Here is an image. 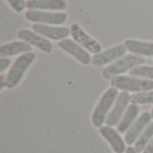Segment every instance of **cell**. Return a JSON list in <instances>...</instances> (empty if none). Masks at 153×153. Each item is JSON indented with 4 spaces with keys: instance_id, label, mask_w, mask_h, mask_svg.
I'll return each instance as SVG.
<instances>
[{
    "instance_id": "obj_14",
    "label": "cell",
    "mask_w": 153,
    "mask_h": 153,
    "mask_svg": "<svg viewBox=\"0 0 153 153\" xmlns=\"http://www.w3.org/2000/svg\"><path fill=\"white\" fill-rule=\"evenodd\" d=\"M26 7L29 10H53L61 11L67 7L65 0H28Z\"/></svg>"
},
{
    "instance_id": "obj_26",
    "label": "cell",
    "mask_w": 153,
    "mask_h": 153,
    "mask_svg": "<svg viewBox=\"0 0 153 153\" xmlns=\"http://www.w3.org/2000/svg\"><path fill=\"white\" fill-rule=\"evenodd\" d=\"M151 116H152V118L153 119V108L152 109V112H151Z\"/></svg>"
},
{
    "instance_id": "obj_20",
    "label": "cell",
    "mask_w": 153,
    "mask_h": 153,
    "mask_svg": "<svg viewBox=\"0 0 153 153\" xmlns=\"http://www.w3.org/2000/svg\"><path fill=\"white\" fill-rule=\"evenodd\" d=\"M130 75L138 78H147L153 80V66L149 65H138L130 70Z\"/></svg>"
},
{
    "instance_id": "obj_10",
    "label": "cell",
    "mask_w": 153,
    "mask_h": 153,
    "mask_svg": "<svg viewBox=\"0 0 153 153\" xmlns=\"http://www.w3.org/2000/svg\"><path fill=\"white\" fill-rule=\"evenodd\" d=\"M130 102V95L127 91L121 92L115 103V106L111 112L108 114L106 124L109 126H117L120 123L123 115H125L126 110L128 108V104Z\"/></svg>"
},
{
    "instance_id": "obj_13",
    "label": "cell",
    "mask_w": 153,
    "mask_h": 153,
    "mask_svg": "<svg viewBox=\"0 0 153 153\" xmlns=\"http://www.w3.org/2000/svg\"><path fill=\"white\" fill-rule=\"evenodd\" d=\"M100 134L109 143L113 151L116 153H124L126 152V143L120 134L111 126H105L100 128Z\"/></svg>"
},
{
    "instance_id": "obj_16",
    "label": "cell",
    "mask_w": 153,
    "mask_h": 153,
    "mask_svg": "<svg viewBox=\"0 0 153 153\" xmlns=\"http://www.w3.org/2000/svg\"><path fill=\"white\" fill-rule=\"evenodd\" d=\"M126 49L134 55L141 56H153V42H145L135 39H126L125 41Z\"/></svg>"
},
{
    "instance_id": "obj_9",
    "label": "cell",
    "mask_w": 153,
    "mask_h": 153,
    "mask_svg": "<svg viewBox=\"0 0 153 153\" xmlns=\"http://www.w3.org/2000/svg\"><path fill=\"white\" fill-rule=\"evenodd\" d=\"M18 38L22 41H25L45 53H51L53 50V44L48 39L44 38L40 34L32 31L30 30L23 29L18 31Z\"/></svg>"
},
{
    "instance_id": "obj_1",
    "label": "cell",
    "mask_w": 153,
    "mask_h": 153,
    "mask_svg": "<svg viewBox=\"0 0 153 153\" xmlns=\"http://www.w3.org/2000/svg\"><path fill=\"white\" fill-rule=\"evenodd\" d=\"M35 59L36 54L32 51L22 54L19 57H17L6 75V87L8 89H13L20 83L25 72Z\"/></svg>"
},
{
    "instance_id": "obj_11",
    "label": "cell",
    "mask_w": 153,
    "mask_h": 153,
    "mask_svg": "<svg viewBox=\"0 0 153 153\" xmlns=\"http://www.w3.org/2000/svg\"><path fill=\"white\" fill-rule=\"evenodd\" d=\"M32 29L41 36L53 40H63L71 34V30L67 27H57L42 23L33 24Z\"/></svg>"
},
{
    "instance_id": "obj_23",
    "label": "cell",
    "mask_w": 153,
    "mask_h": 153,
    "mask_svg": "<svg viewBox=\"0 0 153 153\" xmlns=\"http://www.w3.org/2000/svg\"><path fill=\"white\" fill-rule=\"evenodd\" d=\"M143 153H153V138L152 139V141L149 143V144L146 146L145 150L143 151Z\"/></svg>"
},
{
    "instance_id": "obj_22",
    "label": "cell",
    "mask_w": 153,
    "mask_h": 153,
    "mask_svg": "<svg viewBox=\"0 0 153 153\" xmlns=\"http://www.w3.org/2000/svg\"><path fill=\"white\" fill-rule=\"evenodd\" d=\"M11 59L6 57H1L0 59V72L3 73L10 65H11Z\"/></svg>"
},
{
    "instance_id": "obj_7",
    "label": "cell",
    "mask_w": 153,
    "mask_h": 153,
    "mask_svg": "<svg viewBox=\"0 0 153 153\" xmlns=\"http://www.w3.org/2000/svg\"><path fill=\"white\" fill-rule=\"evenodd\" d=\"M126 51L127 49L125 44H119L105 51H102L97 55H94L91 63L96 66L106 65L110 63L113 64L118 59L124 57L126 54Z\"/></svg>"
},
{
    "instance_id": "obj_3",
    "label": "cell",
    "mask_w": 153,
    "mask_h": 153,
    "mask_svg": "<svg viewBox=\"0 0 153 153\" xmlns=\"http://www.w3.org/2000/svg\"><path fill=\"white\" fill-rule=\"evenodd\" d=\"M111 86L124 91L143 92L153 90V80L139 79L126 75L115 76L110 81Z\"/></svg>"
},
{
    "instance_id": "obj_5",
    "label": "cell",
    "mask_w": 153,
    "mask_h": 153,
    "mask_svg": "<svg viewBox=\"0 0 153 153\" xmlns=\"http://www.w3.org/2000/svg\"><path fill=\"white\" fill-rule=\"evenodd\" d=\"M25 17L33 22L42 24H63L67 20V14L65 13L57 12H45L40 10H28L25 13Z\"/></svg>"
},
{
    "instance_id": "obj_2",
    "label": "cell",
    "mask_w": 153,
    "mask_h": 153,
    "mask_svg": "<svg viewBox=\"0 0 153 153\" xmlns=\"http://www.w3.org/2000/svg\"><path fill=\"white\" fill-rule=\"evenodd\" d=\"M118 97V90L111 87L105 91L92 114V123L96 127L100 128L106 122L108 112Z\"/></svg>"
},
{
    "instance_id": "obj_4",
    "label": "cell",
    "mask_w": 153,
    "mask_h": 153,
    "mask_svg": "<svg viewBox=\"0 0 153 153\" xmlns=\"http://www.w3.org/2000/svg\"><path fill=\"white\" fill-rule=\"evenodd\" d=\"M145 59L138 55L130 54L118 59L113 64L109 65L103 70V77L105 79H112L115 76H118L129 70H132L135 66L143 65Z\"/></svg>"
},
{
    "instance_id": "obj_6",
    "label": "cell",
    "mask_w": 153,
    "mask_h": 153,
    "mask_svg": "<svg viewBox=\"0 0 153 153\" xmlns=\"http://www.w3.org/2000/svg\"><path fill=\"white\" fill-rule=\"evenodd\" d=\"M70 30L73 39L76 41L79 45H81L83 48H85L87 51L95 55L102 52L101 45L96 39L87 34L78 23L72 24Z\"/></svg>"
},
{
    "instance_id": "obj_15",
    "label": "cell",
    "mask_w": 153,
    "mask_h": 153,
    "mask_svg": "<svg viewBox=\"0 0 153 153\" xmlns=\"http://www.w3.org/2000/svg\"><path fill=\"white\" fill-rule=\"evenodd\" d=\"M32 50L30 44L25 41H13L7 44H4L0 47V56L1 57H7L15 56L22 53H27Z\"/></svg>"
},
{
    "instance_id": "obj_21",
    "label": "cell",
    "mask_w": 153,
    "mask_h": 153,
    "mask_svg": "<svg viewBox=\"0 0 153 153\" xmlns=\"http://www.w3.org/2000/svg\"><path fill=\"white\" fill-rule=\"evenodd\" d=\"M7 1L11 4L13 9L17 13H22L26 7L27 1L25 0H7Z\"/></svg>"
},
{
    "instance_id": "obj_17",
    "label": "cell",
    "mask_w": 153,
    "mask_h": 153,
    "mask_svg": "<svg viewBox=\"0 0 153 153\" xmlns=\"http://www.w3.org/2000/svg\"><path fill=\"white\" fill-rule=\"evenodd\" d=\"M140 108L138 107V105L135 104H132L128 107V108L126 109L124 117H122L120 123L117 125V130L120 133H126L128 131V129L132 126L133 123L134 122V120L136 119L138 114H139Z\"/></svg>"
},
{
    "instance_id": "obj_12",
    "label": "cell",
    "mask_w": 153,
    "mask_h": 153,
    "mask_svg": "<svg viewBox=\"0 0 153 153\" xmlns=\"http://www.w3.org/2000/svg\"><path fill=\"white\" fill-rule=\"evenodd\" d=\"M152 119V118L151 113L149 112L143 113L141 117L136 120V122H134L126 132L125 136L126 143H127L128 145H132L133 143H135L139 136L142 134L143 129H145V127L151 123Z\"/></svg>"
},
{
    "instance_id": "obj_24",
    "label": "cell",
    "mask_w": 153,
    "mask_h": 153,
    "mask_svg": "<svg viewBox=\"0 0 153 153\" xmlns=\"http://www.w3.org/2000/svg\"><path fill=\"white\" fill-rule=\"evenodd\" d=\"M4 87H6V77L4 75L0 76V91H2Z\"/></svg>"
},
{
    "instance_id": "obj_18",
    "label": "cell",
    "mask_w": 153,
    "mask_h": 153,
    "mask_svg": "<svg viewBox=\"0 0 153 153\" xmlns=\"http://www.w3.org/2000/svg\"><path fill=\"white\" fill-rule=\"evenodd\" d=\"M153 138V122L151 123L146 128L145 130L142 133V134L139 136V138L137 139V141L135 142V146L134 149L136 150V152L139 153L143 152V151L145 150L146 146L149 144V143L152 141Z\"/></svg>"
},
{
    "instance_id": "obj_19",
    "label": "cell",
    "mask_w": 153,
    "mask_h": 153,
    "mask_svg": "<svg viewBox=\"0 0 153 153\" xmlns=\"http://www.w3.org/2000/svg\"><path fill=\"white\" fill-rule=\"evenodd\" d=\"M130 102L135 105L153 104V91L132 94L130 96Z\"/></svg>"
},
{
    "instance_id": "obj_25",
    "label": "cell",
    "mask_w": 153,
    "mask_h": 153,
    "mask_svg": "<svg viewBox=\"0 0 153 153\" xmlns=\"http://www.w3.org/2000/svg\"><path fill=\"white\" fill-rule=\"evenodd\" d=\"M126 153H139L136 152V150L134 149V148H133V147H129V148H127L126 149Z\"/></svg>"
},
{
    "instance_id": "obj_8",
    "label": "cell",
    "mask_w": 153,
    "mask_h": 153,
    "mask_svg": "<svg viewBox=\"0 0 153 153\" xmlns=\"http://www.w3.org/2000/svg\"><path fill=\"white\" fill-rule=\"evenodd\" d=\"M58 47L69 55L75 57L83 65H90L92 61V57L90 53L74 39H65L63 40H60V42L58 43Z\"/></svg>"
}]
</instances>
